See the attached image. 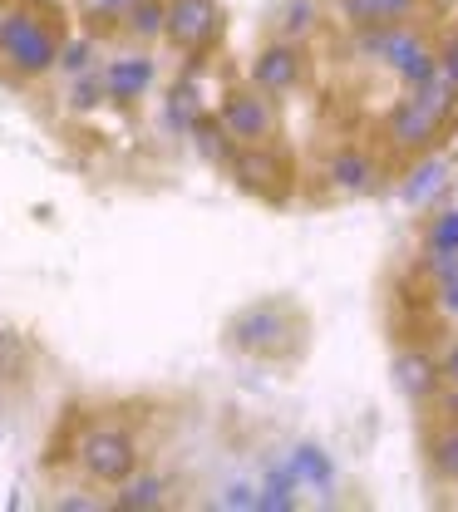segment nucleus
I'll use <instances>...</instances> for the list:
<instances>
[{
    "instance_id": "obj_1",
    "label": "nucleus",
    "mask_w": 458,
    "mask_h": 512,
    "mask_svg": "<svg viewBox=\"0 0 458 512\" xmlns=\"http://www.w3.org/2000/svg\"><path fill=\"white\" fill-rule=\"evenodd\" d=\"M444 114H449V89L429 79V84H419L414 99L399 104V114L390 119V138L394 143H404V148H419V143L434 138V128H439Z\"/></svg>"
},
{
    "instance_id": "obj_2",
    "label": "nucleus",
    "mask_w": 458,
    "mask_h": 512,
    "mask_svg": "<svg viewBox=\"0 0 458 512\" xmlns=\"http://www.w3.org/2000/svg\"><path fill=\"white\" fill-rule=\"evenodd\" d=\"M84 468H89L94 478H104V483L129 478L133 473L129 434H119V429H99V434H89V444H84Z\"/></svg>"
},
{
    "instance_id": "obj_3",
    "label": "nucleus",
    "mask_w": 458,
    "mask_h": 512,
    "mask_svg": "<svg viewBox=\"0 0 458 512\" xmlns=\"http://www.w3.org/2000/svg\"><path fill=\"white\" fill-rule=\"evenodd\" d=\"M0 45L10 50V60L20 64V69H45V64L55 60V40L35 20H25V15H15V20L0 25Z\"/></svg>"
},
{
    "instance_id": "obj_4",
    "label": "nucleus",
    "mask_w": 458,
    "mask_h": 512,
    "mask_svg": "<svg viewBox=\"0 0 458 512\" xmlns=\"http://www.w3.org/2000/svg\"><path fill=\"white\" fill-rule=\"evenodd\" d=\"M163 20H168V35L178 45H188V50L207 45L217 35V5L212 0H173V10Z\"/></svg>"
},
{
    "instance_id": "obj_5",
    "label": "nucleus",
    "mask_w": 458,
    "mask_h": 512,
    "mask_svg": "<svg viewBox=\"0 0 458 512\" xmlns=\"http://www.w3.org/2000/svg\"><path fill=\"white\" fill-rule=\"evenodd\" d=\"M276 335H286V316L276 306H257L232 325V340L247 345V350H262V345H276Z\"/></svg>"
},
{
    "instance_id": "obj_6",
    "label": "nucleus",
    "mask_w": 458,
    "mask_h": 512,
    "mask_svg": "<svg viewBox=\"0 0 458 512\" xmlns=\"http://www.w3.org/2000/svg\"><path fill=\"white\" fill-rule=\"evenodd\" d=\"M360 45H365V55H375V60L394 64V69H399V64H404L409 55H414V50H419V40H414L409 30H394V25H380V30L370 25Z\"/></svg>"
},
{
    "instance_id": "obj_7",
    "label": "nucleus",
    "mask_w": 458,
    "mask_h": 512,
    "mask_svg": "<svg viewBox=\"0 0 458 512\" xmlns=\"http://www.w3.org/2000/svg\"><path fill=\"white\" fill-rule=\"evenodd\" d=\"M252 74H257L262 89H291L296 74H301V55L291 45H271V50H262V60H257Z\"/></svg>"
},
{
    "instance_id": "obj_8",
    "label": "nucleus",
    "mask_w": 458,
    "mask_h": 512,
    "mask_svg": "<svg viewBox=\"0 0 458 512\" xmlns=\"http://www.w3.org/2000/svg\"><path fill=\"white\" fill-rule=\"evenodd\" d=\"M222 124L232 128V138H262L266 133L262 99H232V104L222 109Z\"/></svg>"
},
{
    "instance_id": "obj_9",
    "label": "nucleus",
    "mask_w": 458,
    "mask_h": 512,
    "mask_svg": "<svg viewBox=\"0 0 458 512\" xmlns=\"http://www.w3.org/2000/svg\"><path fill=\"white\" fill-rule=\"evenodd\" d=\"M148 79H153V64L148 60H119L109 74H104V89H109L114 99H133Z\"/></svg>"
},
{
    "instance_id": "obj_10",
    "label": "nucleus",
    "mask_w": 458,
    "mask_h": 512,
    "mask_svg": "<svg viewBox=\"0 0 458 512\" xmlns=\"http://www.w3.org/2000/svg\"><path fill=\"white\" fill-rule=\"evenodd\" d=\"M330 178H335V188L365 192L370 188V178H375V163H370L365 153H340V158L330 163Z\"/></svg>"
},
{
    "instance_id": "obj_11",
    "label": "nucleus",
    "mask_w": 458,
    "mask_h": 512,
    "mask_svg": "<svg viewBox=\"0 0 458 512\" xmlns=\"http://www.w3.org/2000/svg\"><path fill=\"white\" fill-rule=\"evenodd\" d=\"M394 375H399V389H404V394H419V399H424V394L434 389V365H429L424 355H399V360H394Z\"/></svg>"
},
{
    "instance_id": "obj_12",
    "label": "nucleus",
    "mask_w": 458,
    "mask_h": 512,
    "mask_svg": "<svg viewBox=\"0 0 458 512\" xmlns=\"http://www.w3.org/2000/svg\"><path fill=\"white\" fill-rule=\"evenodd\" d=\"M291 473L306 478V483H316V488H326L330 483V458L316 444H301V448H291Z\"/></svg>"
},
{
    "instance_id": "obj_13",
    "label": "nucleus",
    "mask_w": 458,
    "mask_h": 512,
    "mask_svg": "<svg viewBox=\"0 0 458 512\" xmlns=\"http://www.w3.org/2000/svg\"><path fill=\"white\" fill-rule=\"evenodd\" d=\"M409 5H414V0H345V10H350L360 25H390Z\"/></svg>"
},
{
    "instance_id": "obj_14",
    "label": "nucleus",
    "mask_w": 458,
    "mask_h": 512,
    "mask_svg": "<svg viewBox=\"0 0 458 512\" xmlns=\"http://www.w3.org/2000/svg\"><path fill=\"white\" fill-rule=\"evenodd\" d=\"M444 173H449V163H439V158H434V163H424V168H419V173H414V178L404 183V197H409V202H429L434 192L449 183Z\"/></svg>"
},
{
    "instance_id": "obj_15",
    "label": "nucleus",
    "mask_w": 458,
    "mask_h": 512,
    "mask_svg": "<svg viewBox=\"0 0 458 512\" xmlns=\"http://www.w3.org/2000/svg\"><path fill=\"white\" fill-rule=\"evenodd\" d=\"M429 247H434V252H458V212H444V217L429 227Z\"/></svg>"
},
{
    "instance_id": "obj_16",
    "label": "nucleus",
    "mask_w": 458,
    "mask_h": 512,
    "mask_svg": "<svg viewBox=\"0 0 458 512\" xmlns=\"http://www.w3.org/2000/svg\"><path fill=\"white\" fill-rule=\"evenodd\" d=\"M158 493H163V483H158V478H143V483H133L129 493L119 498V508H153Z\"/></svg>"
},
{
    "instance_id": "obj_17",
    "label": "nucleus",
    "mask_w": 458,
    "mask_h": 512,
    "mask_svg": "<svg viewBox=\"0 0 458 512\" xmlns=\"http://www.w3.org/2000/svg\"><path fill=\"white\" fill-rule=\"evenodd\" d=\"M434 468H439L444 478H458V434H444V439L434 444Z\"/></svg>"
},
{
    "instance_id": "obj_18",
    "label": "nucleus",
    "mask_w": 458,
    "mask_h": 512,
    "mask_svg": "<svg viewBox=\"0 0 458 512\" xmlns=\"http://www.w3.org/2000/svg\"><path fill=\"white\" fill-rule=\"evenodd\" d=\"M133 35H158V30H163V10H158V5H148V0H143V5H133Z\"/></svg>"
},
{
    "instance_id": "obj_19",
    "label": "nucleus",
    "mask_w": 458,
    "mask_h": 512,
    "mask_svg": "<svg viewBox=\"0 0 458 512\" xmlns=\"http://www.w3.org/2000/svg\"><path fill=\"white\" fill-rule=\"evenodd\" d=\"M399 74H404V84H429V79H434V60H429L424 50H414L409 60L399 64Z\"/></svg>"
},
{
    "instance_id": "obj_20",
    "label": "nucleus",
    "mask_w": 458,
    "mask_h": 512,
    "mask_svg": "<svg viewBox=\"0 0 458 512\" xmlns=\"http://www.w3.org/2000/svg\"><path fill=\"white\" fill-rule=\"evenodd\" d=\"M429 266H434V276H439V281H454L458 276V252H434Z\"/></svg>"
},
{
    "instance_id": "obj_21",
    "label": "nucleus",
    "mask_w": 458,
    "mask_h": 512,
    "mask_svg": "<svg viewBox=\"0 0 458 512\" xmlns=\"http://www.w3.org/2000/svg\"><path fill=\"white\" fill-rule=\"evenodd\" d=\"M306 25H311V5L301 0V5H291V10H286V30H306Z\"/></svg>"
},
{
    "instance_id": "obj_22",
    "label": "nucleus",
    "mask_w": 458,
    "mask_h": 512,
    "mask_svg": "<svg viewBox=\"0 0 458 512\" xmlns=\"http://www.w3.org/2000/svg\"><path fill=\"white\" fill-rule=\"evenodd\" d=\"M222 503H227V508H257V493H252V488H227Z\"/></svg>"
},
{
    "instance_id": "obj_23",
    "label": "nucleus",
    "mask_w": 458,
    "mask_h": 512,
    "mask_svg": "<svg viewBox=\"0 0 458 512\" xmlns=\"http://www.w3.org/2000/svg\"><path fill=\"white\" fill-rule=\"evenodd\" d=\"M444 79H449V89H458V45H449V55H444Z\"/></svg>"
},
{
    "instance_id": "obj_24",
    "label": "nucleus",
    "mask_w": 458,
    "mask_h": 512,
    "mask_svg": "<svg viewBox=\"0 0 458 512\" xmlns=\"http://www.w3.org/2000/svg\"><path fill=\"white\" fill-rule=\"evenodd\" d=\"M124 5H129V0H84V10H94V15H99V10L114 15V10H124Z\"/></svg>"
},
{
    "instance_id": "obj_25",
    "label": "nucleus",
    "mask_w": 458,
    "mask_h": 512,
    "mask_svg": "<svg viewBox=\"0 0 458 512\" xmlns=\"http://www.w3.org/2000/svg\"><path fill=\"white\" fill-rule=\"evenodd\" d=\"M444 306L458 316V276H454V281H444Z\"/></svg>"
},
{
    "instance_id": "obj_26",
    "label": "nucleus",
    "mask_w": 458,
    "mask_h": 512,
    "mask_svg": "<svg viewBox=\"0 0 458 512\" xmlns=\"http://www.w3.org/2000/svg\"><path fill=\"white\" fill-rule=\"evenodd\" d=\"M84 55H89V45H74V50H69V69H79V64H84Z\"/></svg>"
},
{
    "instance_id": "obj_27",
    "label": "nucleus",
    "mask_w": 458,
    "mask_h": 512,
    "mask_svg": "<svg viewBox=\"0 0 458 512\" xmlns=\"http://www.w3.org/2000/svg\"><path fill=\"white\" fill-rule=\"evenodd\" d=\"M444 375L458 384V345H454V355H449V365H444Z\"/></svg>"
}]
</instances>
